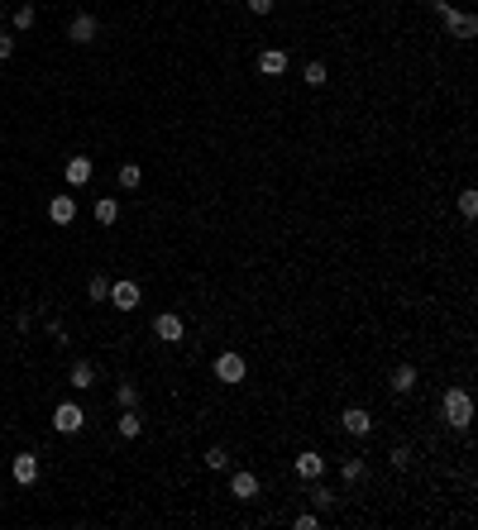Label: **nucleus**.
I'll return each mask as SVG.
<instances>
[{
    "mask_svg": "<svg viewBox=\"0 0 478 530\" xmlns=\"http://www.w3.org/2000/svg\"><path fill=\"white\" fill-rule=\"evenodd\" d=\"M407 463H411V449L397 445V449H392V468H407Z\"/></svg>",
    "mask_w": 478,
    "mask_h": 530,
    "instance_id": "bb28decb",
    "label": "nucleus"
},
{
    "mask_svg": "<svg viewBox=\"0 0 478 530\" xmlns=\"http://www.w3.org/2000/svg\"><path fill=\"white\" fill-rule=\"evenodd\" d=\"M411 387H416V368H411V363H402V368L392 372V392H411Z\"/></svg>",
    "mask_w": 478,
    "mask_h": 530,
    "instance_id": "f3484780",
    "label": "nucleus"
},
{
    "mask_svg": "<svg viewBox=\"0 0 478 530\" xmlns=\"http://www.w3.org/2000/svg\"><path fill=\"white\" fill-rule=\"evenodd\" d=\"M259 72H264V77H282V72H287V53H282V48H264V53H259Z\"/></svg>",
    "mask_w": 478,
    "mask_h": 530,
    "instance_id": "9d476101",
    "label": "nucleus"
},
{
    "mask_svg": "<svg viewBox=\"0 0 478 530\" xmlns=\"http://www.w3.org/2000/svg\"><path fill=\"white\" fill-rule=\"evenodd\" d=\"M311 502H316V506H320V511H325V506L335 502V497H330V492H325V487H316V492H311Z\"/></svg>",
    "mask_w": 478,
    "mask_h": 530,
    "instance_id": "c85d7f7f",
    "label": "nucleus"
},
{
    "mask_svg": "<svg viewBox=\"0 0 478 530\" xmlns=\"http://www.w3.org/2000/svg\"><path fill=\"white\" fill-rule=\"evenodd\" d=\"M340 425H345L349 435H359V440H364V435H373V416L364 411V406H349L345 416H340Z\"/></svg>",
    "mask_w": 478,
    "mask_h": 530,
    "instance_id": "1a4fd4ad",
    "label": "nucleus"
},
{
    "mask_svg": "<svg viewBox=\"0 0 478 530\" xmlns=\"http://www.w3.org/2000/svg\"><path fill=\"white\" fill-rule=\"evenodd\" d=\"M325 473V459H320L316 449H306V454H296V477H306V482H316V477Z\"/></svg>",
    "mask_w": 478,
    "mask_h": 530,
    "instance_id": "f8f14e48",
    "label": "nucleus"
},
{
    "mask_svg": "<svg viewBox=\"0 0 478 530\" xmlns=\"http://www.w3.org/2000/svg\"><path fill=\"white\" fill-rule=\"evenodd\" d=\"M244 5H249L254 15H268V10H273V0H244Z\"/></svg>",
    "mask_w": 478,
    "mask_h": 530,
    "instance_id": "7c9ffc66",
    "label": "nucleus"
},
{
    "mask_svg": "<svg viewBox=\"0 0 478 530\" xmlns=\"http://www.w3.org/2000/svg\"><path fill=\"white\" fill-rule=\"evenodd\" d=\"M67 182H72V186L91 182V158H81V153H77V158H67Z\"/></svg>",
    "mask_w": 478,
    "mask_h": 530,
    "instance_id": "4468645a",
    "label": "nucleus"
},
{
    "mask_svg": "<svg viewBox=\"0 0 478 530\" xmlns=\"http://www.w3.org/2000/svg\"><path fill=\"white\" fill-rule=\"evenodd\" d=\"M244 372H249V363H244L239 354H220V358H215V377H220V382H230V387H235V382H244Z\"/></svg>",
    "mask_w": 478,
    "mask_h": 530,
    "instance_id": "20e7f679",
    "label": "nucleus"
},
{
    "mask_svg": "<svg viewBox=\"0 0 478 530\" xmlns=\"http://www.w3.org/2000/svg\"><path fill=\"white\" fill-rule=\"evenodd\" d=\"M96 220H101V225H115V220H120V206H115V201H96Z\"/></svg>",
    "mask_w": 478,
    "mask_h": 530,
    "instance_id": "6ab92c4d",
    "label": "nucleus"
},
{
    "mask_svg": "<svg viewBox=\"0 0 478 530\" xmlns=\"http://www.w3.org/2000/svg\"><path fill=\"white\" fill-rule=\"evenodd\" d=\"M96 34H101L96 15H77V20L67 25V39H72V43H96Z\"/></svg>",
    "mask_w": 478,
    "mask_h": 530,
    "instance_id": "6e6552de",
    "label": "nucleus"
},
{
    "mask_svg": "<svg viewBox=\"0 0 478 530\" xmlns=\"http://www.w3.org/2000/svg\"><path fill=\"white\" fill-rule=\"evenodd\" d=\"M153 335H158L163 344H177V340H182V316H177V311H163V316L153 320Z\"/></svg>",
    "mask_w": 478,
    "mask_h": 530,
    "instance_id": "423d86ee",
    "label": "nucleus"
},
{
    "mask_svg": "<svg viewBox=\"0 0 478 530\" xmlns=\"http://www.w3.org/2000/svg\"><path fill=\"white\" fill-rule=\"evenodd\" d=\"M435 15L445 20V29H450L454 39H478V20L469 10H454L450 0H435Z\"/></svg>",
    "mask_w": 478,
    "mask_h": 530,
    "instance_id": "f03ea898",
    "label": "nucleus"
},
{
    "mask_svg": "<svg viewBox=\"0 0 478 530\" xmlns=\"http://www.w3.org/2000/svg\"><path fill=\"white\" fill-rule=\"evenodd\" d=\"M316 526H320V521L311 516V511H301V516H296V530H316Z\"/></svg>",
    "mask_w": 478,
    "mask_h": 530,
    "instance_id": "cd10ccee",
    "label": "nucleus"
},
{
    "mask_svg": "<svg viewBox=\"0 0 478 530\" xmlns=\"http://www.w3.org/2000/svg\"><path fill=\"white\" fill-rule=\"evenodd\" d=\"M115 397H120V406H134V401H139V387H134V382H120Z\"/></svg>",
    "mask_w": 478,
    "mask_h": 530,
    "instance_id": "393cba45",
    "label": "nucleus"
},
{
    "mask_svg": "<svg viewBox=\"0 0 478 530\" xmlns=\"http://www.w3.org/2000/svg\"><path fill=\"white\" fill-rule=\"evenodd\" d=\"M340 473H345L349 482H359V477H364V459H345V463H340Z\"/></svg>",
    "mask_w": 478,
    "mask_h": 530,
    "instance_id": "412c9836",
    "label": "nucleus"
},
{
    "mask_svg": "<svg viewBox=\"0 0 478 530\" xmlns=\"http://www.w3.org/2000/svg\"><path fill=\"white\" fill-rule=\"evenodd\" d=\"M91 382H96V368H91L86 358H81V363H72V387H77V392H86Z\"/></svg>",
    "mask_w": 478,
    "mask_h": 530,
    "instance_id": "dca6fc26",
    "label": "nucleus"
},
{
    "mask_svg": "<svg viewBox=\"0 0 478 530\" xmlns=\"http://www.w3.org/2000/svg\"><path fill=\"white\" fill-rule=\"evenodd\" d=\"M206 468H215V473H225V468H230V454L220 449V445H215V449H206Z\"/></svg>",
    "mask_w": 478,
    "mask_h": 530,
    "instance_id": "aec40b11",
    "label": "nucleus"
},
{
    "mask_svg": "<svg viewBox=\"0 0 478 530\" xmlns=\"http://www.w3.org/2000/svg\"><path fill=\"white\" fill-rule=\"evenodd\" d=\"M301 81H306V86H325V81H330L325 62H306V67H301Z\"/></svg>",
    "mask_w": 478,
    "mask_h": 530,
    "instance_id": "a211bd4d",
    "label": "nucleus"
},
{
    "mask_svg": "<svg viewBox=\"0 0 478 530\" xmlns=\"http://www.w3.org/2000/svg\"><path fill=\"white\" fill-rule=\"evenodd\" d=\"M34 25V5H20V10H15V29H29Z\"/></svg>",
    "mask_w": 478,
    "mask_h": 530,
    "instance_id": "a878e982",
    "label": "nucleus"
},
{
    "mask_svg": "<svg viewBox=\"0 0 478 530\" xmlns=\"http://www.w3.org/2000/svg\"><path fill=\"white\" fill-rule=\"evenodd\" d=\"M10 473H15V482H20V487H34V482H39V454H15Z\"/></svg>",
    "mask_w": 478,
    "mask_h": 530,
    "instance_id": "39448f33",
    "label": "nucleus"
},
{
    "mask_svg": "<svg viewBox=\"0 0 478 530\" xmlns=\"http://www.w3.org/2000/svg\"><path fill=\"white\" fill-rule=\"evenodd\" d=\"M139 182H144V172H139L134 162H125V167H120V186H139Z\"/></svg>",
    "mask_w": 478,
    "mask_h": 530,
    "instance_id": "4be33fe9",
    "label": "nucleus"
},
{
    "mask_svg": "<svg viewBox=\"0 0 478 530\" xmlns=\"http://www.w3.org/2000/svg\"><path fill=\"white\" fill-rule=\"evenodd\" d=\"M110 306L115 311H134L139 306V282H110Z\"/></svg>",
    "mask_w": 478,
    "mask_h": 530,
    "instance_id": "0eeeda50",
    "label": "nucleus"
},
{
    "mask_svg": "<svg viewBox=\"0 0 478 530\" xmlns=\"http://www.w3.org/2000/svg\"><path fill=\"white\" fill-rule=\"evenodd\" d=\"M48 220H53V225H72V220H77V201H72V196H53V201H48Z\"/></svg>",
    "mask_w": 478,
    "mask_h": 530,
    "instance_id": "9b49d317",
    "label": "nucleus"
},
{
    "mask_svg": "<svg viewBox=\"0 0 478 530\" xmlns=\"http://www.w3.org/2000/svg\"><path fill=\"white\" fill-rule=\"evenodd\" d=\"M81 425H86V411H81L77 401H62L53 411V430H62V435H77Z\"/></svg>",
    "mask_w": 478,
    "mask_h": 530,
    "instance_id": "7ed1b4c3",
    "label": "nucleus"
},
{
    "mask_svg": "<svg viewBox=\"0 0 478 530\" xmlns=\"http://www.w3.org/2000/svg\"><path fill=\"white\" fill-rule=\"evenodd\" d=\"M10 53H15V39H10V34H0V62H5Z\"/></svg>",
    "mask_w": 478,
    "mask_h": 530,
    "instance_id": "c756f323",
    "label": "nucleus"
},
{
    "mask_svg": "<svg viewBox=\"0 0 478 530\" xmlns=\"http://www.w3.org/2000/svg\"><path fill=\"white\" fill-rule=\"evenodd\" d=\"M120 435H125V440H139V435H144V416H139L134 406L120 416Z\"/></svg>",
    "mask_w": 478,
    "mask_h": 530,
    "instance_id": "2eb2a0df",
    "label": "nucleus"
},
{
    "mask_svg": "<svg viewBox=\"0 0 478 530\" xmlns=\"http://www.w3.org/2000/svg\"><path fill=\"white\" fill-rule=\"evenodd\" d=\"M440 411H445V421H450L454 430H464V425L474 421V397H469L464 387H450V392L440 397Z\"/></svg>",
    "mask_w": 478,
    "mask_h": 530,
    "instance_id": "f257e3e1",
    "label": "nucleus"
},
{
    "mask_svg": "<svg viewBox=\"0 0 478 530\" xmlns=\"http://www.w3.org/2000/svg\"><path fill=\"white\" fill-rule=\"evenodd\" d=\"M230 492H235L239 502H254V497H259V477H254V473H244V468H239V473L230 477Z\"/></svg>",
    "mask_w": 478,
    "mask_h": 530,
    "instance_id": "ddd939ff",
    "label": "nucleus"
},
{
    "mask_svg": "<svg viewBox=\"0 0 478 530\" xmlns=\"http://www.w3.org/2000/svg\"><path fill=\"white\" fill-rule=\"evenodd\" d=\"M459 211H464V215H478V191H459Z\"/></svg>",
    "mask_w": 478,
    "mask_h": 530,
    "instance_id": "b1692460",
    "label": "nucleus"
},
{
    "mask_svg": "<svg viewBox=\"0 0 478 530\" xmlns=\"http://www.w3.org/2000/svg\"><path fill=\"white\" fill-rule=\"evenodd\" d=\"M86 292H91V301H106V296H110V282H106V277H91V287H86Z\"/></svg>",
    "mask_w": 478,
    "mask_h": 530,
    "instance_id": "5701e85b",
    "label": "nucleus"
},
{
    "mask_svg": "<svg viewBox=\"0 0 478 530\" xmlns=\"http://www.w3.org/2000/svg\"><path fill=\"white\" fill-rule=\"evenodd\" d=\"M0 20H5V5H0Z\"/></svg>",
    "mask_w": 478,
    "mask_h": 530,
    "instance_id": "2f4dec72",
    "label": "nucleus"
}]
</instances>
